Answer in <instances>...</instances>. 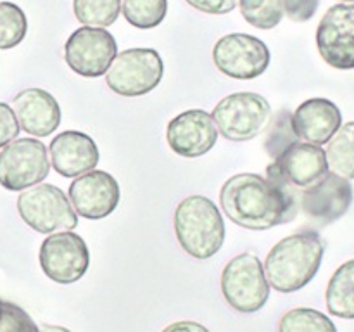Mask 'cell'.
Here are the masks:
<instances>
[{
  "label": "cell",
  "instance_id": "obj_1",
  "mask_svg": "<svg viewBox=\"0 0 354 332\" xmlns=\"http://www.w3.org/2000/svg\"><path fill=\"white\" fill-rule=\"evenodd\" d=\"M220 206L239 227L268 230L297 216L299 196L296 187L290 185L279 168L270 163L266 176L258 173L230 176L221 187Z\"/></svg>",
  "mask_w": 354,
  "mask_h": 332
},
{
  "label": "cell",
  "instance_id": "obj_2",
  "mask_svg": "<svg viewBox=\"0 0 354 332\" xmlns=\"http://www.w3.org/2000/svg\"><path fill=\"white\" fill-rule=\"evenodd\" d=\"M325 244L318 232L301 230L273 246L263 265L266 280L279 293H296L320 270Z\"/></svg>",
  "mask_w": 354,
  "mask_h": 332
},
{
  "label": "cell",
  "instance_id": "obj_3",
  "mask_svg": "<svg viewBox=\"0 0 354 332\" xmlns=\"http://www.w3.org/2000/svg\"><path fill=\"white\" fill-rule=\"evenodd\" d=\"M173 227L182 249L192 258L209 259L223 248L225 221L209 197H185L176 206Z\"/></svg>",
  "mask_w": 354,
  "mask_h": 332
},
{
  "label": "cell",
  "instance_id": "obj_4",
  "mask_svg": "<svg viewBox=\"0 0 354 332\" xmlns=\"http://www.w3.org/2000/svg\"><path fill=\"white\" fill-rule=\"evenodd\" d=\"M213 120L221 137L232 142L252 140L268 128L272 106L254 92H237L223 97L213 109Z\"/></svg>",
  "mask_w": 354,
  "mask_h": 332
},
{
  "label": "cell",
  "instance_id": "obj_5",
  "mask_svg": "<svg viewBox=\"0 0 354 332\" xmlns=\"http://www.w3.org/2000/svg\"><path fill=\"white\" fill-rule=\"evenodd\" d=\"M17 211L24 223L38 234H55L78 227V214L69 197L52 183H37L23 190L17 197Z\"/></svg>",
  "mask_w": 354,
  "mask_h": 332
},
{
  "label": "cell",
  "instance_id": "obj_6",
  "mask_svg": "<svg viewBox=\"0 0 354 332\" xmlns=\"http://www.w3.org/2000/svg\"><path fill=\"white\" fill-rule=\"evenodd\" d=\"M221 293L227 303L241 313L261 310L270 297V284L261 259L252 252L232 258L221 273Z\"/></svg>",
  "mask_w": 354,
  "mask_h": 332
},
{
  "label": "cell",
  "instance_id": "obj_7",
  "mask_svg": "<svg viewBox=\"0 0 354 332\" xmlns=\"http://www.w3.org/2000/svg\"><path fill=\"white\" fill-rule=\"evenodd\" d=\"M165 76V62L154 48H128L116 54L106 73V83L121 97L152 92Z\"/></svg>",
  "mask_w": 354,
  "mask_h": 332
},
{
  "label": "cell",
  "instance_id": "obj_8",
  "mask_svg": "<svg viewBox=\"0 0 354 332\" xmlns=\"http://www.w3.org/2000/svg\"><path fill=\"white\" fill-rule=\"evenodd\" d=\"M50 172L48 152L38 138H14L0 152V185L23 192L41 183Z\"/></svg>",
  "mask_w": 354,
  "mask_h": 332
},
{
  "label": "cell",
  "instance_id": "obj_9",
  "mask_svg": "<svg viewBox=\"0 0 354 332\" xmlns=\"http://www.w3.org/2000/svg\"><path fill=\"white\" fill-rule=\"evenodd\" d=\"M213 61L218 71L235 80H254L270 66V48L258 37L230 33L213 47Z\"/></svg>",
  "mask_w": 354,
  "mask_h": 332
},
{
  "label": "cell",
  "instance_id": "obj_10",
  "mask_svg": "<svg viewBox=\"0 0 354 332\" xmlns=\"http://www.w3.org/2000/svg\"><path fill=\"white\" fill-rule=\"evenodd\" d=\"M118 54V44L106 28L83 26L73 31L64 45L66 64L80 76L99 78Z\"/></svg>",
  "mask_w": 354,
  "mask_h": 332
},
{
  "label": "cell",
  "instance_id": "obj_11",
  "mask_svg": "<svg viewBox=\"0 0 354 332\" xmlns=\"http://www.w3.org/2000/svg\"><path fill=\"white\" fill-rule=\"evenodd\" d=\"M40 266L57 284L78 282L90 265V252L83 237L71 230L48 234L40 246Z\"/></svg>",
  "mask_w": 354,
  "mask_h": 332
},
{
  "label": "cell",
  "instance_id": "obj_12",
  "mask_svg": "<svg viewBox=\"0 0 354 332\" xmlns=\"http://www.w3.org/2000/svg\"><path fill=\"white\" fill-rule=\"evenodd\" d=\"M317 47L334 69H354V3H335L324 14L317 30Z\"/></svg>",
  "mask_w": 354,
  "mask_h": 332
},
{
  "label": "cell",
  "instance_id": "obj_13",
  "mask_svg": "<svg viewBox=\"0 0 354 332\" xmlns=\"http://www.w3.org/2000/svg\"><path fill=\"white\" fill-rule=\"evenodd\" d=\"M354 190L351 182L334 172H328L313 185L303 189L299 206L315 225H330L344 216L353 204Z\"/></svg>",
  "mask_w": 354,
  "mask_h": 332
},
{
  "label": "cell",
  "instance_id": "obj_14",
  "mask_svg": "<svg viewBox=\"0 0 354 332\" xmlns=\"http://www.w3.org/2000/svg\"><path fill=\"white\" fill-rule=\"evenodd\" d=\"M68 196L76 214L86 220H102L118 208L121 190L113 175L104 169H92L73 180Z\"/></svg>",
  "mask_w": 354,
  "mask_h": 332
},
{
  "label": "cell",
  "instance_id": "obj_15",
  "mask_svg": "<svg viewBox=\"0 0 354 332\" xmlns=\"http://www.w3.org/2000/svg\"><path fill=\"white\" fill-rule=\"evenodd\" d=\"M169 149L182 158L207 154L218 140V128L213 116L203 109H189L176 114L166 128Z\"/></svg>",
  "mask_w": 354,
  "mask_h": 332
},
{
  "label": "cell",
  "instance_id": "obj_16",
  "mask_svg": "<svg viewBox=\"0 0 354 332\" xmlns=\"http://www.w3.org/2000/svg\"><path fill=\"white\" fill-rule=\"evenodd\" d=\"M48 154L52 168L66 178H76L92 172L99 165L100 158L93 138L76 130H66L52 138Z\"/></svg>",
  "mask_w": 354,
  "mask_h": 332
},
{
  "label": "cell",
  "instance_id": "obj_17",
  "mask_svg": "<svg viewBox=\"0 0 354 332\" xmlns=\"http://www.w3.org/2000/svg\"><path fill=\"white\" fill-rule=\"evenodd\" d=\"M12 111L21 130L33 137H48L61 124V107L44 89H26L12 99Z\"/></svg>",
  "mask_w": 354,
  "mask_h": 332
},
{
  "label": "cell",
  "instance_id": "obj_18",
  "mask_svg": "<svg viewBox=\"0 0 354 332\" xmlns=\"http://www.w3.org/2000/svg\"><path fill=\"white\" fill-rule=\"evenodd\" d=\"M296 135L315 145L328 144L342 124V113L332 100L324 97L308 99L292 113Z\"/></svg>",
  "mask_w": 354,
  "mask_h": 332
},
{
  "label": "cell",
  "instance_id": "obj_19",
  "mask_svg": "<svg viewBox=\"0 0 354 332\" xmlns=\"http://www.w3.org/2000/svg\"><path fill=\"white\" fill-rule=\"evenodd\" d=\"M272 163L296 189H306L328 173L327 154L322 145L310 142H296Z\"/></svg>",
  "mask_w": 354,
  "mask_h": 332
},
{
  "label": "cell",
  "instance_id": "obj_20",
  "mask_svg": "<svg viewBox=\"0 0 354 332\" xmlns=\"http://www.w3.org/2000/svg\"><path fill=\"white\" fill-rule=\"evenodd\" d=\"M325 301L330 315L354 320V259L342 263L325 290Z\"/></svg>",
  "mask_w": 354,
  "mask_h": 332
},
{
  "label": "cell",
  "instance_id": "obj_21",
  "mask_svg": "<svg viewBox=\"0 0 354 332\" xmlns=\"http://www.w3.org/2000/svg\"><path fill=\"white\" fill-rule=\"evenodd\" d=\"M325 154L332 172L348 180H354V121L341 124L334 137L328 140Z\"/></svg>",
  "mask_w": 354,
  "mask_h": 332
},
{
  "label": "cell",
  "instance_id": "obj_22",
  "mask_svg": "<svg viewBox=\"0 0 354 332\" xmlns=\"http://www.w3.org/2000/svg\"><path fill=\"white\" fill-rule=\"evenodd\" d=\"M279 332H337L334 322L313 308H294L282 315Z\"/></svg>",
  "mask_w": 354,
  "mask_h": 332
},
{
  "label": "cell",
  "instance_id": "obj_23",
  "mask_svg": "<svg viewBox=\"0 0 354 332\" xmlns=\"http://www.w3.org/2000/svg\"><path fill=\"white\" fill-rule=\"evenodd\" d=\"M76 19L85 26L107 28L116 23L121 0H73Z\"/></svg>",
  "mask_w": 354,
  "mask_h": 332
},
{
  "label": "cell",
  "instance_id": "obj_24",
  "mask_svg": "<svg viewBox=\"0 0 354 332\" xmlns=\"http://www.w3.org/2000/svg\"><path fill=\"white\" fill-rule=\"evenodd\" d=\"M123 16L138 30H152L165 21L168 0H123Z\"/></svg>",
  "mask_w": 354,
  "mask_h": 332
},
{
  "label": "cell",
  "instance_id": "obj_25",
  "mask_svg": "<svg viewBox=\"0 0 354 332\" xmlns=\"http://www.w3.org/2000/svg\"><path fill=\"white\" fill-rule=\"evenodd\" d=\"M266 130L268 131H266L265 149L272 161L279 159L287 149L299 142L292 124V113L287 109H282L275 118H272Z\"/></svg>",
  "mask_w": 354,
  "mask_h": 332
},
{
  "label": "cell",
  "instance_id": "obj_26",
  "mask_svg": "<svg viewBox=\"0 0 354 332\" xmlns=\"http://www.w3.org/2000/svg\"><path fill=\"white\" fill-rule=\"evenodd\" d=\"M241 14L258 30H273L283 17L282 0H239Z\"/></svg>",
  "mask_w": 354,
  "mask_h": 332
},
{
  "label": "cell",
  "instance_id": "obj_27",
  "mask_svg": "<svg viewBox=\"0 0 354 332\" xmlns=\"http://www.w3.org/2000/svg\"><path fill=\"white\" fill-rule=\"evenodd\" d=\"M28 31L26 14L12 2H0V48H12L24 40Z\"/></svg>",
  "mask_w": 354,
  "mask_h": 332
},
{
  "label": "cell",
  "instance_id": "obj_28",
  "mask_svg": "<svg viewBox=\"0 0 354 332\" xmlns=\"http://www.w3.org/2000/svg\"><path fill=\"white\" fill-rule=\"evenodd\" d=\"M0 332H40L33 318L14 303L2 301L0 308Z\"/></svg>",
  "mask_w": 354,
  "mask_h": 332
},
{
  "label": "cell",
  "instance_id": "obj_29",
  "mask_svg": "<svg viewBox=\"0 0 354 332\" xmlns=\"http://www.w3.org/2000/svg\"><path fill=\"white\" fill-rule=\"evenodd\" d=\"M320 0H282L283 14L294 23H306L317 14Z\"/></svg>",
  "mask_w": 354,
  "mask_h": 332
},
{
  "label": "cell",
  "instance_id": "obj_30",
  "mask_svg": "<svg viewBox=\"0 0 354 332\" xmlns=\"http://www.w3.org/2000/svg\"><path fill=\"white\" fill-rule=\"evenodd\" d=\"M19 130V123H17L12 107L6 102H0V149L17 138Z\"/></svg>",
  "mask_w": 354,
  "mask_h": 332
},
{
  "label": "cell",
  "instance_id": "obj_31",
  "mask_svg": "<svg viewBox=\"0 0 354 332\" xmlns=\"http://www.w3.org/2000/svg\"><path fill=\"white\" fill-rule=\"evenodd\" d=\"M185 2L199 12L221 16L232 12L237 7L239 0H185Z\"/></svg>",
  "mask_w": 354,
  "mask_h": 332
},
{
  "label": "cell",
  "instance_id": "obj_32",
  "mask_svg": "<svg viewBox=\"0 0 354 332\" xmlns=\"http://www.w3.org/2000/svg\"><path fill=\"white\" fill-rule=\"evenodd\" d=\"M162 332H209V329L204 327L203 324H197V322L182 320L168 325L166 329H162Z\"/></svg>",
  "mask_w": 354,
  "mask_h": 332
},
{
  "label": "cell",
  "instance_id": "obj_33",
  "mask_svg": "<svg viewBox=\"0 0 354 332\" xmlns=\"http://www.w3.org/2000/svg\"><path fill=\"white\" fill-rule=\"evenodd\" d=\"M40 332H71V331L66 327H61V325H47V327H44V331Z\"/></svg>",
  "mask_w": 354,
  "mask_h": 332
},
{
  "label": "cell",
  "instance_id": "obj_34",
  "mask_svg": "<svg viewBox=\"0 0 354 332\" xmlns=\"http://www.w3.org/2000/svg\"><path fill=\"white\" fill-rule=\"evenodd\" d=\"M342 3H354V0H341Z\"/></svg>",
  "mask_w": 354,
  "mask_h": 332
},
{
  "label": "cell",
  "instance_id": "obj_35",
  "mask_svg": "<svg viewBox=\"0 0 354 332\" xmlns=\"http://www.w3.org/2000/svg\"><path fill=\"white\" fill-rule=\"evenodd\" d=\"M0 308H2V299H0Z\"/></svg>",
  "mask_w": 354,
  "mask_h": 332
}]
</instances>
